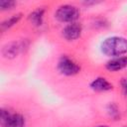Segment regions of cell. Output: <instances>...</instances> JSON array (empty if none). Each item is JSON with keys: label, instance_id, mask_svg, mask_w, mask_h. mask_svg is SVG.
I'll return each mask as SVG.
<instances>
[{"label": "cell", "instance_id": "cell-1", "mask_svg": "<svg viewBox=\"0 0 127 127\" xmlns=\"http://www.w3.org/2000/svg\"><path fill=\"white\" fill-rule=\"evenodd\" d=\"M101 51L109 57L124 55L127 53V40L122 37L107 38L101 45Z\"/></svg>", "mask_w": 127, "mask_h": 127}, {"label": "cell", "instance_id": "cell-2", "mask_svg": "<svg viewBox=\"0 0 127 127\" xmlns=\"http://www.w3.org/2000/svg\"><path fill=\"white\" fill-rule=\"evenodd\" d=\"M79 16V11L76 7L71 5L61 6L56 12V18L61 22L73 23Z\"/></svg>", "mask_w": 127, "mask_h": 127}, {"label": "cell", "instance_id": "cell-3", "mask_svg": "<svg viewBox=\"0 0 127 127\" xmlns=\"http://www.w3.org/2000/svg\"><path fill=\"white\" fill-rule=\"evenodd\" d=\"M0 122L2 127H24V118L20 114H11L2 109L0 114Z\"/></svg>", "mask_w": 127, "mask_h": 127}, {"label": "cell", "instance_id": "cell-4", "mask_svg": "<svg viewBox=\"0 0 127 127\" xmlns=\"http://www.w3.org/2000/svg\"><path fill=\"white\" fill-rule=\"evenodd\" d=\"M59 70L64 74V75H73L76 74L79 71V66L76 63H74L72 60H70L67 57H62L59 64H58Z\"/></svg>", "mask_w": 127, "mask_h": 127}, {"label": "cell", "instance_id": "cell-5", "mask_svg": "<svg viewBox=\"0 0 127 127\" xmlns=\"http://www.w3.org/2000/svg\"><path fill=\"white\" fill-rule=\"evenodd\" d=\"M80 33H81L80 25H78L76 23H70L64 29L63 36L67 41H73V40H76L80 36Z\"/></svg>", "mask_w": 127, "mask_h": 127}, {"label": "cell", "instance_id": "cell-6", "mask_svg": "<svg viewBox=\"0 0 127 127\" xmlns=\"http://www.w3.org/2000/svg\"><path fill=\"white\" fill-rule=\"evenodd\" d=\"M127 66V57H120L109 61L106 64V68L111 71H116Z\"/></svg>", "mask_w": 127, "mask_h": 127}, {"label": "cell", "instance_id": "cell-7", "mask_svg": "<svg viewBox=\"0 0 127 127\" xmlns=\"http://www.w3.org/2000/svg\"><path fill=\"white\" fill-rule=\"evenodd\" d=\"M22 50V45L21 43L19 42H14V43H10L9 45L5 46L3 48V55L6 57V58H14L15 56H17L20 51Z\"/></svg>", "mask_w": 127, "mask_h": 127}, {"label": "cell", "instance_id": "cell-8", "mask_svg": "<svg viewBox=\"0 0 127 127\" xmlns=\"http://www.w3.org/2000/svg\"><path fill=\"white\" fill-rule=\"evenodd\" d=\"M90 87L96 91H107L112 89V84L103 77H98L90 83Z\"/></svg>", "mask_w": 127, "mask_h": 127}, {"label": "cell", "instance_id": "cell-9", "mask_svg": "<svg viewBox=\"0 0 127 127\" xmlns=\"http://www.w3.org/2000/svg\"><path fill=\"white\" fill-rule=\"evenodd\" d=\"M44 9H37L30 15V21L36 25V26H41L43 23V18H44Z\"/></svg>", "mask_w": 127, "mask_h": 127}, {"label": "cell", "instance_id": "cell-10", "mask_svg": "<svg viewBox=\"0 0 127 127\" xmlns=\"http://www.w3.org/2000/svg\"><path fill=\"white\" fill-rule=\"evenodd\" d=\"M20 18H21V14H17V15L12 16L11 18H9V19L5 20V21L1 24V30H2V31H4V30H6V29H8V28L12 27L13 25H15V24L20 20Z\"/></svg>", "mask_w": 127, "mask_h": 127}, {"label": "cell", "instance_id": "cell-11", "mask_svg": "<svg viewBox=\"0 0 127 127\" xmlns=\"http://www.w3.org/2000/svg\"><path fill=\"white\" fill-rule=\"evenodd\" d=\"M15 5V2L14 1H7V0H3V1H0V8L2 10H9V9H12Z\"/></svg>", "mask_w": 127, "mask_h": 127}, {"label": "cell", "instance_id": "cell-12", "mask_svg": "<svg viewBox=\"0 0 127 127\" xmlns=\"http://www.w3.org/2000/svg\"><path fill=\"white\" fill-rule=\"evenodd\" d=\"M122 87H123L124 94L127 96V79H125V80L122 81Z\"/></svg>", "mask_w": 127, "mask_h": 127}, {"label": "cell", "instance_id": "cell-13", "mask_svg": "<svg viewBox=\"0 0 127 127\" xmlns=\"http://www.w3.org/2000/svg\"><path fill=\"white\" fill-rule=\"evenodd\" d=\"M97 127H108V126H106V125H101V126H97Z\"/></svg>", "mask_w": 127, "mask_h": 127}]
</instances>
